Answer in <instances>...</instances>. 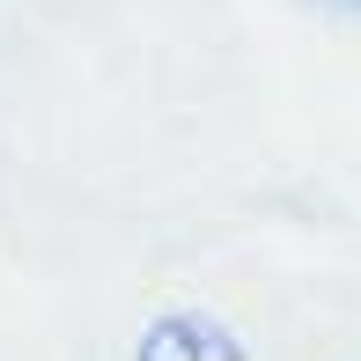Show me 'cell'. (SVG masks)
Here are the masks:
<instances>
[{
	"label": "cell",
	"instance_id": "1",
	"mask_svg": "<svg viewBox=\"0 0 361 361\" xmlns=\"http://www.w3.org/2000/svg\"><path fill=\"white\" fill-rule=\"evenodd\" d=\"M133 361H251L214 310H155L133 339Z\"/></svg>",
	"mask_w": 361,
	"mask_h": 361
},
{
	"label": "cell",
	"instance_id": "2",
	"mask_svg": "<svg viewBox=\"0 0 361 361\" xmlns=\"http://www.w3.org/2000/svg\"><path fill=\"white\" fill-rule=\"evenodd\" d=\"M310 8H332V15H361V0H310Z\"/></svg>",
	"mask_w": 361,
	"mask_h": 361
}]
</instances>
